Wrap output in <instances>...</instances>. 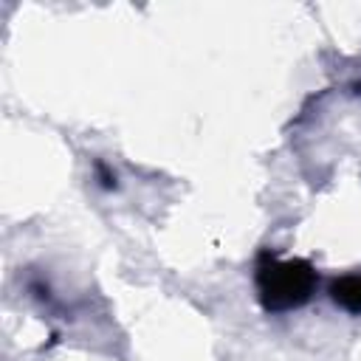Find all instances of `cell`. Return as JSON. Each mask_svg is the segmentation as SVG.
Masks as SVG:
<instances>
[{
  "mask_svg": "<svg viewBox=\"0 0 361 361\" xmlns=\"http://www.w3.org/2000/svg\"><path fill=\"white\" fill-rule=\"evenodd\" d=\"M330 293V302L336 307H341L344 313H353V316H361V274H344V276H336L327 288Z\"/></svg>",
  "mask_w": 361,
  "mask_h": 361,
  "instance_id": "cell-2",
  "label": "cell"
},
{
  "mask_svg": "<svg viewBox=\"0 0 361 361\" xmlns=\"http://www.w3.org/2000/svg\"><path fill=\"white\" fill-rule=\"evenodd\" d=\"M93 172H96V180H99V186L104 189V192H113L116 186H118V180H116V172L102 161V158H96L93 161Z\"/></svg>",
  "mask_w": 361,
  "mask_h": 361,
  "instance_id": "cell-3",
  "label": "cell"
},
{
  "mask_svg": "<svg viewBox=\"0 0 361 361\" xmlns=\"http://www.w3.org/2000/svg\"><path fill=\"white\" fill-rule=\"evenodd\" d=\"M257 302L265 313L279 316L307 305L319 288V271L310 259H282L276 251L262 248L254 259Z\"/></svg>",
  "mask_w": 361,
  "mask_h": 361,
  "instance_id": "cell-1",
  "label": "cell"
}]
</instances>
